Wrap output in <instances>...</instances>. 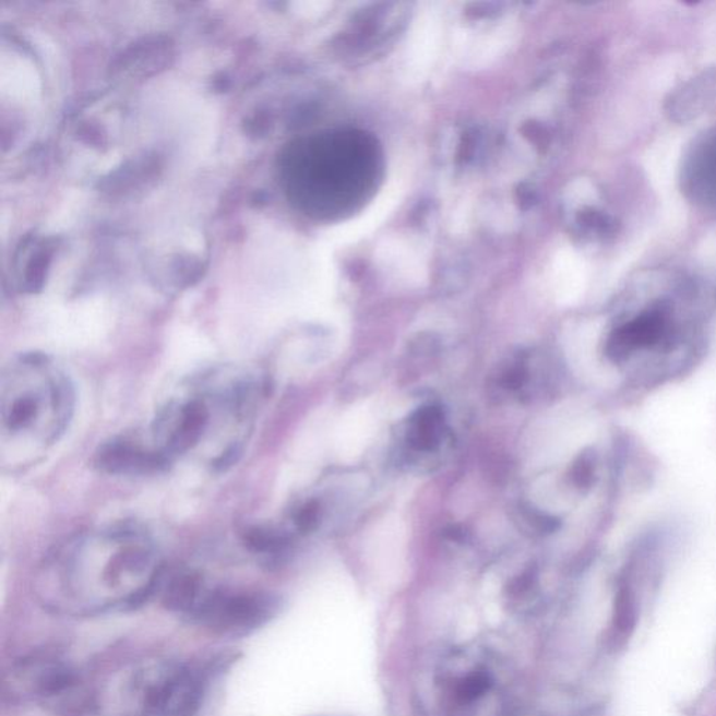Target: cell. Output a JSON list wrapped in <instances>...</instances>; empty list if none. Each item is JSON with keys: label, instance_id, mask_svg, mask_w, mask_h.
<instances>
[{"label": "cell", "instance_id": "30bf717a", "mask_svg": "<svg viewBox=\"0 0 716 716\" xmlns=\"http://www.w3.org/2000/svg\"><path fill=\"white\" fill-rule=\"evenodd\" d=\"M403 193V182L402 179L394 178V181L387 183V187L384 189V192L378 196L374 205L368 207L366 213H362V216L356 218L351 223H347L346 226H343L342 231L337 234V238H341L342 241L351 242L356 241L357 238L365 236V234L374 230L377 226H380V223L384 222V218L387 215H391V212L394 211L397 203L401 201Z\"/></svg>", "mask_w": 716, "mask_h": 716}, {"label": "cell", "instance_id": "6da1fadb", "mask_svg": "<svg viewBox=\"0 0 716 716\" xmlns=\"http://www.w3.org/2000/svg\"><path fill=\"white\" fill-rule=\"evenodd\" d=\"M265 394L260 372L212 368L171 396L144 435L168 466L201 455L212 469L224 470L241 455Z\"/></svg>", "mask_w": 716, "mask_h": 716}, {"label": "cell", "instance_id": "4fadbf2b", "mask_svg": "<svg viewBox=\"0 0 716 716\" xmlns=\"http://www.w3.org/2000/svg\"><path fill=\"white\" fill-rule=\"evenodd\" d=\"M442 432V413L437 407H425L410 421V445L420 451H430L439 445Z\"/></svg>", "mask_w": 716, "mask_h": 716}, {"label": "cell", "instance_id": "9c48e42d", "mask_svg": "<svg viewBox=\"0 0 716 716\" xmlns=\"http://www.w3.org/2000/svg\"><path fill=\"white\" fill-rule=\"evenodd\" d=\"M492 685H494V678L489 668L476 664L469 666L465 671L452 676L448 680L446 691L452 705L457 708H470L489 695Z\"/></svg>", "mask_w": 716, "mask_h": 716}, {"label": "cell", "instance_id": "8fae6325", "mask_svg": "<svg viewBox=\"0 0 716 716\" xmlns=\"http://www.w3.org/2000/svg\"><path fill=\"white\" fill-rule=\"evenodd\" d=\"M163 582L164 606L188 618L201 601L207 586L202 576L192 571H179L167 580L163 576Z\"/></svg>", "mask_w": 716, "mask_h": 716}, {"label": "cell", "instance_id": "8992f818", "mask_svg": "<svg viewBox=\"0 0 716 716\" xmlns=\"http://www.w3.org/2000/svg\"><path fill=\"white\" fill-rule=\"evenodd\" d=\"M205 679L198 671L174 666L144 690V708L151 716H193L201 707Z\"/></svg>", "mask_w": 716, "mask_h": 716}, {"label": "cell", "instance_id": "3957f363", "mask_svg": "<svg viewBox=\"0 0 716 716\" xmlns=\"http://www.w3.org/2000/svg\"><path fill=\"white\" fill-rule=\"evenodd\" d=\"M76 391L51 356L24 351L0 375V466L20 474L49 454L71 426Z\"/></svg>", "mask_w": 716, "mask_h": 716}, {"label": "cell", "instance_id": "7c38bea8", "mask_svg": "<svg viewBox=\"0 0 716 716\" xmlns=\"http://www.w3.org/2000/svg\"><path fill=\"white\" fill-rule=\"evenodd\" d=\"M377 263L387 271L399 275L420 277L426 271V258L419 246L402 237H391L380 243L377 253Z\"/></svg>", "mask_w": 716, "mask_h": 716}, {"label": "cell", "instance_id": "7a4b0ae2", "mask_svg": "<svg viewBox=\"0 0 716 716\" xmlns=\"http://www.w3.org/2000/svg\"><path fill=\"white\" fill-rule=\"evenodd\" d=\"M163 576L156 540L129 522L74 535L48 557L43 571L49 590L88 608L134 609L158 589Z\"/></svg>", "mask_w": 716, "mask_h": 716}, {"label": "cell", "instance_id": "52a82bcc", "mask_svg": "<svg viewBox=\"0 0 716 716\" xmlns=\"http://www.w3.org/2000/svg\"><path fill=\"white\" fill-rule=\"evenodd\" d=\"M93 464L103 474L114 476L152 475L168 467L146 435H118L103 442Z\"/></svg>", "mask_w": 716, "mask_h": 716}, {"label": "cell", "instance_id": "ba28073f", "mask_svg": "<svg viewBox=\"0 0 716 716\" xmlns=\"http://www.w3.org/2000/svg\"><path fill=\"white\" fill-rule=\"evenodd\" d=\"M441 24L434 13H426L413 28L407 47V59L409 69L416 77H421L434 63L437 53L440 51Z\"/></svg>", "mask_w": 716, "mask_h": 716}, {"label": "cell", "instance_id": "5b68a950", "mask_svg": "<svg viewBox=\"0 0 716 716\" xmlns=\"http://www.w3.org/2000/svg\"><path fill=\"white\" fill-rule=\"evenodd\" d=\"M673 337L670 313L665 306L646 308L621 323L606 341L605 355L614 365H623L639 353L668 350Z\"/></svg>", "mask_w": 716, "mask_h": 716}, {"label": "cell", "instance_id": "5bb4252c", "mask_svg": "<svg viewBox=\"0 0 716 716\" xmlns=\"http://www.w3.org/2000/svg\"><path fill=\"white\" fill-rule=\"evenodd\" d=\"M595 476V464L594 457L590 454H584L575 462L573 467V480L574 485L578 486L580 489H586L594 481Z\"/></svg>", "mask_w": 716, "mask_h": 716}, {"label": "cell", "instance_id": "277c9868", "mask_svg": "<svg viewBox=\"0 0 716 716\" xmlns=\"http://www.w3.org/2000/svg\"><path fill=\"white\" fill-rule=\"evenodd\" d=\"M281 609L277 596L262 590H231L206 586L189 619L216 633L246 635L265 625Z\"/></svg>", "mask_w": 716, "mask_h": 716}]
</instances>
